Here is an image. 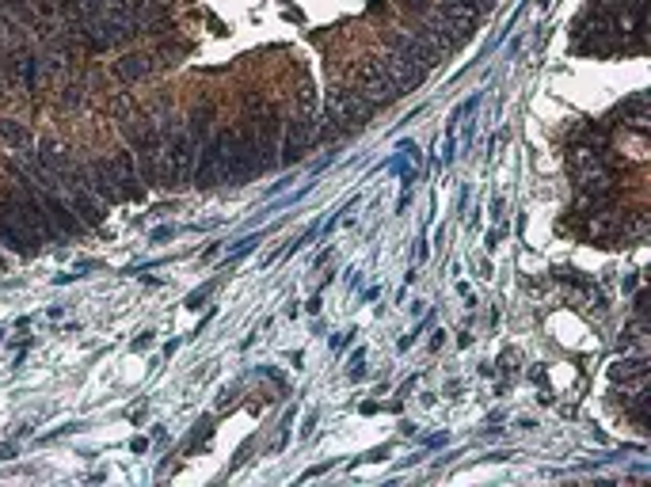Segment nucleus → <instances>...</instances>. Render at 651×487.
Masks as SVG:
<instances>
[{
    "label": "nucleus",
    "instance_id": "nucleus-1",
    "mask_svg": "<svg viewBox=\"0 0 651 487\" xmlns=\"http://www.w3.org/2000/svg\"><path fill=\"white\" fill-rule=\"evenodd\" d=\"M160 126V138H164V161H160V187H187L194 183V156H199V145L187 134L183 119L168 114Z\"/></svg>",
    "mask_w": 651,
    "mask_h": 487
},
{
    "label": "nucleus",
    "instance_id": "nucleus-2",
    "mask_svg": "<svg viewBox=\"0 0 651 487\" xmlns=\"http://www.w3.org/2000/svg\"><path fill=\"white\" fill-rule=\"evenodd\" d=\"M122 134L130 141L133 164H138V175L146 187H160V161H164V138H160V126L149 114H130L122 119Z\"/></svg>",
    "mask_w": 651,
    "mask_h": 487
},
{
    "label": "nucleus",
    "instance_id": "nucleus-3",
    "mask_svg": "<svg viewBox=\"0 0 651 487\" xmlns=\"http://www.w3.org/2000/svg\"><path fill=\"white\" fill-rule=\"evenodd\" d=\"M0 202H4V206L23 221V229H27V233H31L39 244L61 241V233L53 229V221H50L47 210H42V202H39V194H34L31 183H16V187H8L4 194H0Z\"/></svg>",
    "mask_w": 651,
    "mask_h": 487
},
{
    "label": "nucleus",
    "instance_id": "nucleus-4",
    "mask_svg": "<svg viewBox=\"0 0 651 487\" xmlns=\"http://www.w3.org/2000/svg\"><path fill=\"white\" fill-rule=\"evenodd\" d=\"M263 172L260 164V149H256V134L252 122L244 130H233L229 134V156H226V183H248Z\"/></svg>",
    "mask_w": 651,
    "mask_h": 487
},
{
    "label": "nucleus",
    "instance_id": "nucleus-5",
    "mask_svg": "<svg viewBox=\"0 0 651 487\" xmlns=\"http://www.w3.org/2000/svg\"><path fill=\"white\" fill-rule=\"evenodd\" d=\"M252 134H256V149H260V164L267 168L279 164V145H282V114L263 100H252Z\"/></svg>",
    "mask_w": 651,
    "mask_h": 487
},
{
    "label": "nucleus",
    "instance_id": "nucleus-6",
    "mask_svg": "<svg viewBox=\"0 0 651 487\" xmlns=\"http://www.w3.org/2000/svg\"><path fill=\"white\" fill-rule=\"evenodd\" d=\"M229 134H233V130H218V134H210L199 145V156H194V183H199V187H218V183H226Z\"/></svg>",
    "mask_w": 651,
    "mask_h": 487
},
{
    "label": "nucleus",
    "instance_id": "nucleus-7",
    "mask_svg": "<svg viewBox=\"0 0 651 487\" xmlns=\"http://www.w3.org/2000/svg\"><path fill=\"white\" fill-rule=\"evenodd\" d=\"M34 194H39V202H42V210L50 214L53 221V229L61 233V241H80V236L88 233V225L73 214V206L66 202V194H58V191H42V187H34Z\"/></svg>",
    "mask_w": 651,
    "mask_h": 487
},
{
    "label": "nucleus",
    "instance_id": "nucleus-8",
    "mask_svg": "<svg viewBox=\"0 0 651 487\" xmlns=\"http://www.w3.org/2000/svg\"><path fill=\"white\" fill-rule=\"evenodd\" d=\"M381 65V73L389 77V84L397 88V95H404V92H412V88H419L427 81V69L423 65H415V61H408V58H400L397 50H381L378 58H373Z\"/></svg>",
    "mask_w": 651,
    "mask_h": 487
},
{
    "label": "nucleus",
    "instance_id": "nucleus-9",
    "mask_svg": "<svg viewBox=\"0 0 651 487\" xmlns=\"http://www.w3.org/2000/svg\"><path fill=\"white\" fill-rule=\"evenodd\" d=\"M39 54H31L27 47H16L4 54V77L12 88H20V92H39Z\"/></svg>",
    "mask_w": 651,
    "mask_h": 487
},
{
    "label": "nucleus",
    "instance_id": "nucleus-10",
    "mask_svg": "<svg viewBox=\"0 0 651 487\" xmlns=\"http://www.w3.org/2000/svg\"><path fill=\"white\" fill-rule=\"evenodd\" d=\"M415 39H423L427 47H431L434 54L442 58V54H450V50H458L461 42H465V34L453 28V23H445L439 12H427L423 23L415 28Z\"/></svg>",
    "mask_w": 651,
    "mask_h": 487
},
{
    "label": "nucleus",
    "instance_id": "nucleus-11",
    "mask_svg": "<svg viewBox=\"0 0 651 487\" xmlns=\"http://www.w3.org/2000/svg\"><path fill=\"white\" fill-rule=\"evenodd\" d=\"M354 92L365 95V100L378 108V103H385L397 95V88L389 84V77L381 73V65L373 58H362L359 65H354Z\"/></svg>",
    "mask_w": 651,
    "mask_h": 487
},
{
    "label": "nucleus",
    "instance_id": "nucleus-12",
    "mask_svg": "<svg viewBox=\"0 0 651 487\" xmlns=\"http://www.w3.org/2000/svg\"><path fill=\"white\" fill-rule=\"evenodd\" d=\"M317 141V119L313 114H293L290 122H282V161L293 164V161H301V153H306L309 145Z\"/></svg>",
    "mask_w": 651,
    "mask_h": 487
},
{
    "label": "nucleus",
    "instance_id": "nucleus-13",
    "mask_svg": "<svg viewBox=\"0 0 651 487\" xmlns=\"http://www.w3.org/2000/svg\"><path fill=\"white\" fill-rule=\"evenodd\" d=\"M111 175H114V183H119V191H122V202H141V199H146L149 187L141 183L138 164H133L130 149H119V153L111 156Z\"/></svg>",
    "mask_w": 651,
    "mask_h": 487
},
{
    "label": "nucleus",
    "instance_id": "nucleus-14",
    "mask_svg": "<svg viewBox=\"0 0 651 487\" xmlns=\"http://www.w3.org/2000/svg\"><path fill=\"white\" fill-rule=\"evenodd\" d=\"M0 244H4L8 252H16V255H34V252L42 247V244L34 241V236L23 229V221L4 206V202H0Z\"/></svg>",
    "mask_w": 651,
    "mask_h": 487
},
{
    "label": "nucleus",
    "instance_id": "nucleus-15",
    "mask_svg": "<svg viewBox=\"0 0 651 487\" xmlns=\"http://www.w3.org/2000/svg\"><path fill=\"white\" fill-rule=\"evenodd\" d=\"M84 168H88V191H92L100 202H107V206H119L122 191H119V183H114V175H111V161H103V156H92V161H88Z\"/></svg>",
    "mask_w": 651,
    "mask_h": 487
},
{
    "label": "nucleus",
    "instance_id": "nucleus-16",
    "mask_svg": "<svg viewBox=\"0 0 651 487\" xmlns=\"http://www.w3.org/2000/svg\"><path fill=\"white\" fill-rule=\"evenodd\" d=\"M66 202H69V206H73V214H77L80 221H84L88 229H100V225H103V217H107V202L96 199V194L88 191L84 183H77V187H69Z\"/></svg>",
    "mask_w": 651,
    "mask_h": 487
},
{
    "label": "nucleus",
    "instance_id": "nucleus-17",
    "mask_svg": "<svg viewBox=\"0 0 651 487\" xmlns=\"http://www.w3.org/2000/svg\"><path fill=\"white\" fill-rule=\"evenodd\" d=\"M389 50H397L400 58H408V61H415V65H423L427 73H431V69L439 65V54H434V50L427 47L423 39H415V34L392 31V34H389Z\"/></svg>",
    "mask_w": 651,
    "mask_h": 487
},
{
    "label": "nucleus",
    "instance_id": "nucleus-18",
    "mask_svg": "<svg viewBox=\"0 0 651 487\" xmlns=\"http://www.w3.org/2000/svg\"><path fill=\"white\" fill-rule=\"evenodd\" d=\"M648 381V358H625V362H613L610 366V385L618 388H640Z\"/></svg>",
    "mask_w": 651,
    "mask_h": 487
},
{
    "label": "nucleus",
    "instance_id": "nucleus-19",
    "mask_svg": "<svg viewBox=\"0 0 651 487\" xmlns=\"http://www.w3.org/2000/svg\"><path fill=\"white\" fill-rule=\"evenodd\" d=\"M153 69H157V54H122V61H114V77L127 84L149 77Z\"/></svg>",
    "mask_w": 651,
    "mask_h": 487
},
{
    "label": "nucleus",
    "instance_id": "nucleus-20",
    "mask_svg": "<svg viewBox=\"0 0 651 487\" xmlns=\"http://www.w3.org/2000/svg\"><path fill=\"white\" fill-rule=\"evenodd\" d=\"M213 119H218V111L210 108V103H199V108L191 111V122H187V134H191L194 145H202L210 134H213Z\"/></svg>",
    "mask_w": 651,
    "mask_h": 487
},
{
    "label": "nucleus",
    "instance_id": "nucleus-21",
    "mask_svg": "<svg viewBox=\"0 0 651 487\" xmlns=\"http://www.w3.org/2000/svg\"><path fill=\"white\" fill-rule=\"evenodd\" d=\"M0 141H4L12 153H27V149H34L39 141H34L31 130H23L20 122H12V119H4L0 122Z\"/></svg>",
    "mask_w": 651,
    "mask_h": 487
},
{
    "label": "nucleus",
    "instance_id": "nucleus-22",
    "mask_svg": "<svg viewBox=\"0 0 651 487\" xmlns=\"http://www.w3.org/2000/svg\"><path fill=\"white\" fill-rule=\"evenodd\" d=\"M80 100H84V88L80 84L61 88V108H80Z\"/></svg>",
    "mask_w": 651,
    "mask_h": 487
},
{
    "label": "nucleus",
    "instance_id": "nucleus-23",
    "mask_svg": "<svg viewBox=\"0 0 651 487\" xmlns=\"http://www.w3.org/2000/svg\"><path fill=\"white\" fill-rule=\"evenodd\" d=\"M400 4H404L408 12H415V16H427V12H431V0H400Z\"/></svg>",
    "mask_w": 651,
    "mask_h": 487
},
{
    "label": "nucleus",
    "instance_id": "nucleus-24",
    "mask_svg": "<svg viewBox=\"0 0 651 487\" xmlns=\"http://www.w3.org/2000/svg\"><path fill=\"white\" fill-rule=\"evenodd\" d=\"M0 271H4V255H0Z\"/></svg>",
    "mask_w": 651,
    "mask_h": 487
}]
</instances>
